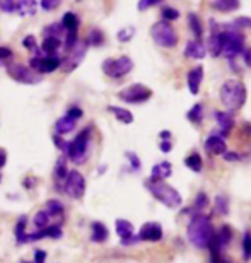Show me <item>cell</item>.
<instances>
[{"mask_svg": "<svg viewBox=\"0 0 251 263\" xmlns=\"http://www.w3.org/2000/svg\"><path fill=\"white\" fill-rule=\"evenodd\" d=\"M214 234H216V231H214L210 215L202 214V212L195 214L190 222H188V228H186L188 241H190L197 250L208 248L214 239Z\"/></svg>", "mask_w": 251, "mask_h": 263, "instance_id": "1", "label": "cell"}, {"mask_svg": "<svg viewBox=\"0 0 251 263\" xmlns=\"http://www.w3.org/2000/svg\"><path fill=\"white\" fill-rule=\"evenodd\" d=\"M219 96H221L222 106L226 108L229 113H233L244 106L246 98H248V91H246V86H244L241 81H238V79H227L221 86Z\"/></svg>", "mask_w": 251, "mask_h": 263, "instance_id": "2", "label": "cell"}, {"mask_svg": "<svg viewBox=\"0 0 251 263\" xmlns=\"http://www.w3.org/2000/svg\"><path fill=\"white\" fill-rule=\"evenodd\" d=\"M145 188L150 192V195L156 200H159L163 205H166L167 209H178L183 203L181 193L164 181H156L149 178V180L145 181Z\"/></svg>", "mask_w": 251, "mask_h": 263, "instance_id": "3", "label": "cell"}, {"mask_svg": "<svg viewBox=\"0 0 251 263\" xmlns=\"http://www.w3.org/2000/svg\"><path fill=\"white\" fill-rule=\"evenodd\" d=\"M91 132L92 127L89 125L82 132L75 135V139L67 144V151H65V157L70 159L74 164H82L84 161L87 159L89 156V144H91Z\"/></svg>", "mask_w": 251, "mask_h": 263, "instance_id": "4", "label": "cell"}, {"mask_svg": "<svg viewBox=\"0 0 251 263\" xmlns=\"http://www.w3.org/2000/svg\"><path fill=\"white\" fill-rule=\"evenodd\" d=\"M150 38L154 40L156 45L163 46V48H175L178 45L176 29L172 28L171 23H166V21H158V23L152 24V28H150Z\"/></svg>", "mask_w": 251, "mask_h": 263, "instance_id": "5", "label": "cell"}, {"mask_svg": "<svg viewBox=\"0 0 251 263\" xmlns=\"http://www.w3.org/2000/svg\"><path fill=\"white\" fill-rule=\"evenodd\" d=\"M244 51V36L239 29L222 31V53L226 59L233 60L234 57Z\"/></svg>", "mask_w": 251, "mask_h": 263, "instance_id": "6", "label": "cell"}, {"mask_svg": "<svg viewBox=\"0 0 251 263\" xmlns=\"http://www.w3.org/2000/svg\"><path fill=\"white\" fill-rule=\"evenodd\" d=\"M60 64H62L60 55H43L38 48V51H34L33 57H31L29 68H33L36 73L43 76V73L55 72L56 68H60Z\"/></svg>", "mask_w": 251, "mask_h": 263, "instance_id": "7", "label": "cell"}, {"mask_svg": "<svg viewBox=\"0 0 251 263\" xmlns=\"http://www.w3.org/2000/svg\"><path fill=\"white\" fill-rule=\"evenodd\" d=\"M103 72L111 79H122L125 76H128L133 70V60L130 57L123 55L118 59H108L103 62Z\"/></svg>", "mask_w": 251, "mask_h": 263, "instance_id": "8", "label": "cell"}, {"mask_svg": "<svg viewBox=\"0 0 251 263\" xmlns=\"http://www.w3.org/2000/svg\"><path fill=\"white\" fill-rule=\"evenodd\" d=\"M62 183H64V185H62V192H64L67 197H70L74 200H81L86 195V178L77 170H72L67 173L65 180Z\"/></svg>", "mask_w": 251, "mask_h": 263, "instance_id": "9", "label": "cell"}, {"mask_svg": "<svg viewBox=\"0 0 251 263\" xmlns=\"http://www.w3.org/2000/svg\"><path fill=\"white\" fill-rule=\"evenodd\" d=\"M7 73L12 81L19 84H26V86H36V84H40L43 81V76L36 73L33 68H29L28 65H23V64H9Z\"/></svg>", "mask_w": 251, "mask_h": 263, "instance_id": "10", "label": "cell"}, {"mask_svg": "<svg viewBox=\"0 0 251 263\" xmlns=\"http://www.w3.org/2000/svg\"><path fill=\"white\" fill-rule=\"evenodd\" d=\"M118 98L128 104H140V103L149 101V99L152 98V89H149L147 86L139 84V82L130 84L128 87H125L118 92Z\"/></svg>", "mask_w": 251, "mask_h": 263, "instance_id": "11", "label": "cell"}, {"mask_svg": "<svg viewBox=\"0 0 251 263\" xmlns=\"http://www.w3.org/2000/svg\"><path fill=\"white\" fill-rule=\"evenodd\" d=\"M86 53H87V43H86V41H77V45L74 46V48L67 51L65 57H62L60 70L64 73L74 72L75 68L84 62V57H86Z\"/></svg>", "mask_w": 251, "mask_h": 263, "instance_id": "12", "label": "cell"}, {"mask_svg": "<svg viewBox=\"0 0 251 263\" xmlns=\"http://www.w3.org/2000/svg\"><path fill=\"white\" fill-rule=\"evenodd\" d=\"M139 241H149V243H158V241L163 239V228H161L159 222H145L142 228H140L139 234H137Z\"/></svg>", "mask_w": 251, "mask_h": 263, "instance_id": "13", "label": "cell"}, {"mask_svg": "<svg viewBox=\"0 0 251 263\" xmlns=\"http://www.w3.org/2000/svg\"><path fill=\"white\" fill-rule=\"evenodd\" d=\"M114 229H117V234L122 239V245H133L139 241L137 236L133 234V224L127 219H117Z\"/></svg>", "mask_w": 251, "mask_h": 263, "instance_id": "14", "label": "cell"}, {"mask_svg": "<svg viewBox=\"0 0 251 263\" xmlns=\"http://www.w3.org/2000/svg\"><path fill=\"white\" fill-rule=\"evenodd\" d=\"M203 149L208 156H224L226 154V140L219 134H210L207 137Z\"/></svg>", "mask_w": 251, "mask_h": 263, "instance_id": "15", "label": "cell"}, {"mask_svg": "<svg viewBox=\"0 0 251 263\" xmlns=\"http://www.w3.org/2000/svg\"><path fill=\"white\" fill-rule=\"evenodd\" d=\"M64 236V231H62L60 224H51L48 228L36 231L33 234H28V243H33V241H40L45 238H53V239H60Z\"/></svg>", "mask_w": 251, "mask_h": 263, "instance_id": "16", "label": "cell"}, {"mask_svg": "<svg viewBox=\"0 0 251 263\" xmlns=\"http://www.w3.org/2000/svg\"><path fill=\"white\" fill-rule=\"evenodd\" d=\"M214 118H216L217 123H219V132H221L219 135H221L222 139L231 134L233 128H234L233 113H229V111H214Z\"/></svg>", "mask_w": 251, "mask_h": 263, "instance_id": "17", "label": "cell"}, {"mask_svg": "<svg viewBox=\"0 0 251 263\" xmlns=\"http://www.w3.org/2000/svg\"><path fill=\"white\" fill-rule=\"evenodd\" d=\"M183 53H185L186 59L202 60V59H205V55H207V46L203 45L200 40H190L186 43Z\"/></svg>", "mask_w": 251, "mask_h": 263, "instance_id": "18", "label": "cell"}, {"mask_svg": "<svg viewBox=\"0 0 251 263\" xmlns=\"http://www.w3.org/2000/svg\"><path fill=\"white\" fill-rule=\"evenodd\" d=\"M202 81H203V67L198 65V67H193L186 76V82H188V89L193 96H197L200 92V86H202Z\"/></svg>", "mask_w": 251, "mask_h": 263, "instance_id": "19", "label": "cell"}, {"mask_svg": "<svg viewBox=\"0 0 251 263\" xmlns=\"http://www.w3.org/2000/svg\"><path fill=\"white\" fill-rule=\"evenodd\" d=\"M231 238H233V231L231 228H227V226H222L221 229L217 231L216 234H214V239H212V246H216L217 250H224L226 246L231 243Z\"/></svg>", "mask_w": 251, "mask_h": 263, "instance_id": "20", "label": "cell"}, {"mask_svg": "<svg viewBox=\"0 0 251 263\" xmlns=\"http://www.w3.org/2000/svg\"><path fill=\"white\" fill-rule=\"evenodd\" d=\"M171 175H172V164L167 161H161L152 167V171H150V180L163 181L166 178H169Z\"/></svg>", "mask_w": 251, "mask_h": 263, "instance_id": "21", "label": "cell"}, {"mask_svg": "<svg viewBox=\"0 0 251 263\" xmlns=\"http://www.w3.org/2000/svg\"><path fill=\"white\" fill-rule=\"evenodd\" d=\"M45 212L48 214V217L51 219H60V220H64V212H65V207H64V203L60 202V200H56V198H51V200H46V203H45Z\"/></svg>", "mask_w": 251, "mask_h": 263, "instance_id": "22", "label": "cell"}, {"mask_svg": "<svg viewBox=\"0 0 251 263\" xmlns=\"http://www.w3.org/2000/svg\"><path fill=\"white\" fill-rule=\"evenodd\" d=\"M108 236H109V231L103 222L96 220V222L91 224V241L92 243H104V241L108 239Z\"/></svg>", "mask_w": 251, "mask_h": 263, "instance_id": "23", "label": "cell"}, {"mask_svg": "<svg viewBox=\"0 0 251 263\" xmlns=\"http://www.w3.org/2000/svg\"><path fill=\"white\" fill-rule=\"evenodd\" d=\"M36 9H38V2L34 0H19L15 2V12L23 17H33L36 14Z\"/></svg>", "mask_w": 251, "mask_h": 263, "instance_id": "24", "label": "cell"}, {"mask_svg": "<svg viewBox=\"0 0 251 263\" xmlns=\"http://www.w3.org/2000/svg\"><path fill=\"white\" fill-rule=\"evenodd\" d=\"M208 51L212 57H221L222 53V31L212 29V34L208 38Z\"/></svg>", "mask_w": 251, "mask_h": 263, "instance_id": "25", "label": "cell"}, {"mask_svg": "<svg viewBox=\"0 0 251 263\" xmlns=\"http://www.w3.org/2000/svg\"><path fill=\"white\" fill-rule=\"evenodd\" d=\"M75 125H77V120H72L70 117H62V118H59L55 122V132L56 134L55 135H65V134H70L72 130L75 128Z\"/></svg>", "mask_w": 251, "mask_h": 263, "instance_id": "26", "label": "cell"}, {"mask_svg": "<svg viewBox=\"0 0 251 263\" xmlns=\"http://www.w3.org/2000/svg\"><path fill=\"white\" fill-rule=\"evenodd\" d=\"M108 111L111 113L120 123H123V125L133 123V115H132V111H128L127 108H122V106H108Z\"/></svg>", "mask_w": 251, "mask_h": 263, "instance_id": "27", "label": "cell"}, {"mask_svg": "<svg viewBox=\"0 0 251 263\" xmlns=\"http://www.w3.org/2000/svg\"><path fill=\"white\" fill-rule=\"evenodd\" d=\"M62 48V41L55 38H43V43L40 46V51L43 55H59Z\"/></svg>", "mask_w": 251, "mask_h": 263, "instance_id": "28", "label": "cell"}, {"mask_svg": "<svg viewBox=\"0 0 251 263\" xmlns=\"http://www.w3.org/2000/svg\"><path fill=\"white\" fill-rule=\"evenodd\" d=\"M62 26H64L65 33H70V31H79V26H81V19L79 15L75 12H65L64 17H62Z\"/></svg>", "mask_w": 251, "mask_h": 263, "instance_id": "29", "label": "cell"}, {"mask_svg": "<svg viewBox=\"0 0 251 263\" xmlns=\"http://www.w3.org/2000/svg\"><path fill=\"white\" fill-rule=\"evenodd\" d=\"M212 4V9L219 10V12H234V10L239 9V5H241V2H238V0H214Z\"/></svg>", "mask_w": 251, "mask_h": 263, "instance_id": "30", "label": "cell"}, {"mask_svg": "<svg viewBox=\"0 0 251 263\" xmlns=\"http://www.w3.org/2000/svg\"><path fill=\"white\" fill-rule=\"evenodd\" d=\"M26 226H28V217H26V215H21L19 220L15 222V229H14L15 241H17L19 245L28 243V233H26Z\"/></svg>", "mask_w": 251, "mask_h": 263, "instance_id": "31", "label": "cell"}, {"mask_svg": "<svg viewBox=\"0 0 251 263\" xmlns=\"http://www.w3.org/2000/svg\"><path fill=\"white\" fill-rule=\"evenodd\" d=\"M64 34H65V29H64V26H62V23H51V24L45 26V28H43L45 38H55V40L62 41Z\"/></svg>", "mask_w": 251, "mask_h": 263, "instance_id": "32", "label": "cell"}, {"mask_svg": "<svg viewBox=\"0 0 251 263\" xmlns=\"http://www.w3.org/2000/svg\"><path fill=\"white\" fill-rule=\"evenodd\" d=\"M69 171L70 170L67 167V157L60 156L59 159H56V164H55V178L62 183L65 180V176H67V173H69Z\"/></svg>", "mask_w": 251, "mask_h": 263, "instance_id": "33", "label": "cell"}, {"mask_svg": "<svg viewBox=\"0 0 251 263\" xmlns=\"http://www.w3.org/2000/svg\"><path fill=\"white\" fill-rule=\"evenodd\" d=\"M188 24H190V29L193 31L195 38H197V40H200V38H202V34H203V28H202L200 17H198V15H197L195 12L188 14Z\"/></svg>", "mask_w": 251, "mask_h": 263, "instance_id": "34", "label": "cell"}, {"mask_svg": "<svg viewBox=\"0 0 251 263\" xmlns=\"http://www.w3.org/2000/svg\"><path fill=\"white\" fill-rule=\"evenodd\" d=\"M185 166L186 167H190L191 171H195V173H200L203 170V161H202V157L200 154H197V152H193V154H190L185 159Z\"/></svg>", "mask_w": 251, "mask_h": 263, "instance_id": "35", "label": "cell"}, {"mask_svg": "<svg viewBox=\"0 0 251 263\" xmlns=\"http://www.w3.org/2000/svg\"><path fill=\"white\" fill-rule=\"evenodd\" d=\"M214 209L219 215H227L229 214V198L227 195H217L216 200H214Z\"/></svg>", "mask_w": 251, "mask_h": 263, "instance_id": "36", "label": "cell"}, {"mask_svg": "<svg viewBox=\"0 0 251 263\" xmlns=\"http://www.w3.org/2000/svg\"><path fill=\"white\" fill-rule=\"evenodd\" d=\"M186 118L190 120L191 123H202V120H203V106L200 103H197V104H193V106L190 108V111L186 113Z\"/></svg>", "mask_w": 251, "mask_h": 263, "instance_id": "37", "label": "cell"}, {"mask_svg": "<svg viewBox=\"0 0 251 263\" xmlns=\"http://www.w3.org/2000/svg\"><path fill=\"white\" fill-rule=\"evenodd\" d=\"M86 43H87V46L89 45H91V46H101L104 43L103 31L101 29H91V31H89V34H87V38H86Z\"/></svg>", "mask_w": 251, "mask_h": 263, "instance_id": "38", "label": "cell"}, {"mask_svg": "<svg viewBox=\"0 0 251 263\" xmlns=\"http://www.w3.org/2000/svg\"><path fill=\"white\" fill-rule=\"evenodd\" d=\"M33 224L40 229H45V228H48L50 226V217H48V214L45 212V210H38V212L34 214V217H33Z\"/></svg>", "mask_w": 251, "mask_h": 263, "instance_id": "39", "label": "cell"}, {"mask_svg": "<svg viewBox=\"0 0 251 263\" xmlns=\"http://www.w3.org/2000/svg\"><path fill=\"white\" fill-rule=\"evenodd\" d=\"M133 36H135V28H133V26H128V28H123V29L118 31L117 38H118L120 43H128Z\"/></svg>", "mask_w": 251, "mask_h": 263, "instance_id": "40", "label": "cell"}, {"mask_svg": "<svg viewBox=\"0 0 251 263\" xmlns=\"http://www.w3.org/2000/svg\"><path fill=\"white\" fill-rule=\"evenodd\" d=\"M243 256L244 260H251V231H246L243 236Z\"/></svg>", "mask_w": 251, "mask_h": 263, "instance_id": "41", "label": "cell"}, {"mask_svg": "<svg viewBox=\"0 0 251 263\" xmlns=\"http://www.w3.org/2000/svg\"><path fill=\"white\" fill-rule=\"evenodd\" d=\"M205 207H208V197L205 193H198L195 198V203H193V209L197 210V214H200Z\"/></svg>", "mask_w": 251, "mask_h": 263, "instance_id": "42", "label": "cell"}, {"mask_svg": "<svg viewBox=\"0 0 251 263\" xmlns=\"http://www.w3.org/2000/svg\"><path fill=\"white\" fill-rule=\"evenodd\" d=\"M178 17H180V12H178L176 9L169 7V5H166V7H163V21H166V23H169V21H176Z\"/></svg>", "mask_w": 251, "mask_h": 263, "instance_id": "43", "label": "cell"}, {"mask_svg": "<svg viewBox=\"0 0 251 263\" xmlns=\"http://www.w3.org/2000/svg\"><path fill=\"white\" fill-rule=\"evenodd\" d=\"M125 157L128 159L130 166H132L133 171H140V167H142V162H140L139 156L135 154V152H125Z\"/></svg>", "mask_w": 251, "mask_h": 263, "instance_id": "44", "label": "cell"}, {"mask_svg": "<svg viewBox=\"0 0 251 263\" xmlns=\"http://www.w3.org/2000/svg\"><path fill=\"white\" fill-rule=\"evenodd\" d=\"M23 46L26 50H29V51H38V45H36V38L33 34H28V36H24V40H23Z\"/></svg>", "mask_w": 251, "mask_h": 263, "instance_id": "45", "label": "cell"}, {"mask_svg": "<svg viewBox=\"0 0 251 263\" xmlns=\"http://www.w3.org/2000/svg\"><path fill=\"white\" fill-rule=\"evenodd\" d=\"M0 10L7 14L15 12V0H0Z\"/></svg>", "mask_w": 251, "mask_h": 263, "instance_id": "46", "label": "cell"}, {"mask_svg": "<svg viewBox=\"0 0 251 263\" xmlns=\"http://www.w3.org/2000/svg\"><path fill=\"white\" fill-rule=\"evenodd\" d=\"M233 26L236 29H239V31H241L243 28H249L251 29V17H246V15H243V17H238L233 23Z\"/></svg>", "mask_w": 251, "mask_h": 263, "instance_id": "47", "label": "cell"}, {"mask_svg": "<svg viewBox=\"0 0 251 263\" xmlns=\"http://www.w3.org/2000/svg\"><path fill=\"white\" fill-rule=\"evenodd\" d=\"M38 4L43 10H55L60 5L59 0H41V2H38Z\"/></svg>", "mask_w": 251, "mask_h": 263, "instance_id": "48", "label": "cell"}, {"mask_svg": "<svg viewBox=\"0 0 251 263\" xmlns=\"http://www.w3.org/2000/svg\"><path fill=\"white\" fill-rule=\"evenodd\" d=\"M158 4H163V2H161V0H140V2L137 4V9L145 10V9L154 7V5H158Z\"/></svg>", "mask_w": 251, "mask_h": 263, "instance_id": "49", "label": "cell"}, {"mask_svg": "<svg viewBox=\"0 0 251 263\" xmlns=\"http://www.w3.org/2000/svg\"><path fill=\"white\" fill-rule=\"evenodd\" d=\"M82 109L79 106H70L69 108V111H67V117H70L72 120H79L82 117Z\"/></svg>", "mask_w": 251, "mask_h": 263, "instance_id": "50", "label": "cell"}, {"mask_svg": "<svg viewBox=\"0 0 251 263\" xmlns=\"http://www.w3.org/2000/svg\"><path fill=\"white\" fill-rule=\"evenodd\" d=\"M53 144H55L56 147H59V149L65 154V151H67V144H69V142L62 139L60 135H53Z\"/></svg>", "mask_w": 251, "mask_h": 263, "instance_id": "51", "label": "cell"}, {"mask_svg": "<svg viewBox=\"0 0 251 263\" xmlns=\"http://www.w3.org/2000/svg\"><path fill=\"white\" fill-rule=\"evenodd\" d=\"M23 185H24L26 190H31V188H34L36 185H38V178H34V176H26Z\"/></svg>", "mask_w": 251, "mask_h": 263, "instance_id": "52", "label": "cell"}, {"mask_svg": "<svg viewBox=\"0 0 251 263\" xmlns=\"http://www.w3.org/2000/svg\"><path fill=\"white\" fill-rule=\"evenodd\" d=\"M12 57H14L12 50L7 48V46H0V60H9Z\"/></svg>", "mask_w": 251, "mask_h": 263, "instance_id": "53", "label": "cell"}, {"mask_svg": "<svg viewBox=\"0 0 251 263\" xmlns=\"http://www.w3.org/2000/svg\"><path fill=\"white\" fill-rule=\"evenodd\" d=\"M45 260H46V251L36 250L34 251V263H45Z\"/></svg>", "mask_w": 251, "mask_h": 263, "instance_id": "54", "label": "cell"}, {"mask_svg": "<svg viewBox=\"0 0 251 263\" xmlns=\"http://www.w3.org/2000/svg\"><path fill=\"white\" fill-rule=\"evenodd\" d=\"M159 149L164 152V154H167L171 149H172V140H161L159 144Z\"/></svg>", "mask_w": 251, "mask_h": 263, "instance_id": "55", "label": "cell"}, {"mask_svg": "<svg viewBox=\"0 0 251 263\" xmlns=\"http://www.w3.org/2000/svg\"><path fill=\"white\" fill-rule=\"evenodd\" d=\"M241 154H238V152H226L224 154V159L226 161H241Z\"/></svg>", "mask_w": 251, "mask_h": 263, "instance_id": "56", "label": "cell"}, {"mask_svg": "<svg viewBox=\"0 0 251 263\" xmlns=\"http://www.w3.org/2000/svg\"><path fill=\"white\" fill-rule=\"evenodd\" d=\"M243 60H244V64H246V67L251 68V48H246L243 51Z\"/></svg>", "mask_w": 251, "mask_h": 263, "instance_id": "57", "label": "cell"}, {"mask_svg": "<svg viewBox=\"0 0 251 263\" xmlns=\"http://www.w3.org/2000/svg\"><path fill=\"white\" fill-rule=\"evenodd\" d=\"M5 162H7V151L4 147H0V170L5 166Z\"/></svg>", "mask_w": 251, "mask_h": 263, "instance_id": "58", "label": "cell"}, {"mask_svg": "<svg viewBox=\"0 0 251 263\" xmlns=\"http://www.w3.org/2000/svg\"><path fill=\"white\" fill-rule=\"evenodd\" d=\"M159 139H161V140H171V139H172V135H171V132H169V130H163V132L159 134Z\"/></svg>", "mask_w": 251, "mask_h": 263, "instance_id": "59", "label": "cell"}, {"mask_svg": "<svg viewBox=\"0 0 251 263\" xmlns=\"http://www.w3.org/2000/svg\"><path fill=\"white\" fill-rule=\"evenodd\" d=\"M0 181H2V175H0Z\"/></svg>", "mask_w": 251, "mask_h": 263, "instance_id": "60", "label": "cell"}, {"mask_svg": "<svg viewBox=\"0 0 251 263\" xmlns=\"http://www.w3.org/2000/svg\"><path fill=\"white\" fill-rule=\"evenodd\" d=\"M23 263H29V261H23Z\"/></svg>", "mask_w": 251, "mask_h": 263, "instance_id": "61", "label": "cell"}, {"mask_svg": "<svg viewBox=\"0 0 251 263\" xmlns=\"http://www.w3.org/2000/svg\"><path fill=\"white\" fill-rule=\"evenodd\" d=\"M224 263H226V261H224Z\"/></svg>", "mask_w": 251, "mask_h": 263, "instance_id": "62", "label": "cell"}]
</instances>
